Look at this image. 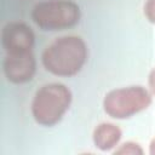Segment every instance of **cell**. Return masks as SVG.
<instances>
[{
	"instance_id": "obj_4",
	"label": "cell",
	"mask_w": 155,
	"mask_h": 155,
	"mask_svg": "<svg viewBox=\"0 0 155 155\" xmlns=\"http://www.w3.org/2000/svg\"><path fill=\"white\" fill-rule=\"evenodd\" d=\"M30 17L42 31H63L79 24L81 8L71 0H44L34 5Z\"/></svg>"
},
{
	"instance_id": "obj_11",
	"label": "cell",
	"mask_w": 155,
	"mask_h": 155,
	"mask_svg": "<svg viewBox=\"0 0 155 155\" xmlns=\"http://www.w3.org/2000/svg\"><path fill=\"white\" fill-rule=\"evenodd\" d=\"M149 154L155 155V137H153L150 143H149Z\"/></svg>"
},
{
	"instance_id": "obj_8",
	"label": "cell",
	"mask_w": 155,
	"mask_h": 155,
	"mask_svg": "<svg viewBox=\"0 0 155 155\" xmlns=\"http://www.w3.org/2000/svg\"><path fill=\"white\" fill-rule=\"evenodd\" d=\"M113 154L115 155H142L144 154V150L142 145L133 140H127L124 143H120L114 150Z\"/></svg>"
},
{
	"instance_id": "obj_7",
	"label": "cell",
	"mask_w": 155,
	"mask_h": 155,
	"mask_svg": "<svg viewBox=\"0 0 155 155\" xmlns=\"http://www.w3.org/2000/svg\"><path fill=\"white\" fill-rule=\"evenodd\" d=\"M122 139V130L119 125L109 121H104L98 124L92 132V142L93 145L103 151H111L121 143Z\"/></svg>"
},
{
	"instance_id": "obj_3",
	"label": "cell",
	"mask_w": 155,
	"mask_h": 155,
	"mask_svg": "<svg viewBox=\"0 0 155 155\" xmlns=\"http://www.w3.org/2000/svg\"><path fill=\"white\" fill-rule=\"evenodd\" d=\"M153 98L148 87L131 85L107 92L102 107L109 117L114 120H127L147 110L151 105Z\"/></svg>"
},
{
	"instance_id": "obj_9",
	"label": "cell",
	"mask_w": 155,
	"mask_h": 155,
	"mask_svg": "<svg viewBox=\"0 0 155 155\" xmlns=\"http://www.w3.org/2000/svg\"><path fill=\"white\" fill-rule=\"evenodd\" d=\"M143 13L147 21L155 25V0H145L143 5Z\"/></svg>"
},
{
	"instance_id": "obj_2",
	"label": "cell",
	"mask_w": 155,
	"mask_h": 155,
	"mask_svg": "<svg viewBox=\"0 0 155 155\" xmlns=\"http://www.w3.org/2000/svg\"><path fill=\"white\" fill-rule=\"evenodd\" d=\"M73 103L71 90L62 82L40 86L31 99L30 111L34 121L42 127H53L62 121Z\"/></svg>"
},
{
	"instance_id": "obj_10",
	"label": "cell",
	"mask_w": 155,
	"mask_h": 155,
	"mask_svg": "<svg viewBox=\"0 0 155 155\" xmlns=\"http://www.w3.org/2000/svg\"><path fill=\"white\" fill-rule=\"evenodd\" d=\"M148 90L150 91L151 96L155 97V67L148 74Z\"/></svg>"
},
{
	"instance_id": "obj_6",
	"label": "cell",
	"mask_w": 155,
	"mask_h": 155,
	"mask_svg": "<svg viewBox=\"0 0 155 155\" xmlns=\"http://www.w3.org/2000/svg\"><path fill=\"white\" fill-rule=\"evenodd\" d=\"M35 34L24 22H7L1 29V46L5 53L30 52L34 48Z\"/></svg>"
},
{
	"instance_id": "obj_5",
	"label": "cell",
	"mask_w": 155,
	"mask_h": 155,
	"mask_svg": "<svg viewBox=\"0 0 155 155\" xmlns=\"http://www.w3.org/2000/svg\"><path fill=\"white\" fill-rule=\"evenodd\" d=\"M2 73L13 85L30 82L36 74V58L33 51L23 53H5Z\"/></svg>"
},
{
	"instance_id": "obj_1",
	"label": "cell",
	"mask_w": 155,
	"mask_h": 155,
	"mask_svg": "<svg viewBox=\"0 0 155 155\" xmlns=\"http://www.w3.org/2000/svg\"><path fill=\"white\" fill-rule=\"evenodd\" d=\"M88 59V46L79 35H63L51 41L41 53L46 71L58 78L78 75Z\"/></svg>"
}]
</instances>
